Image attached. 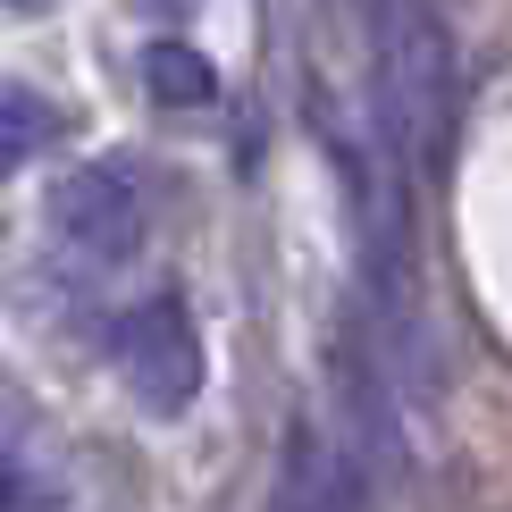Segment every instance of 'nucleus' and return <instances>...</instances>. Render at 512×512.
Listing matches in <instances>:
<instances>
[{"label": "nucleus", "instance_id": "7", "mask_svg": "<svg viewBox=\"0 0 512 512\" xmlns=\"http://www.w3.org/2000/svg\"><path fill=\"white\" fill-rule=\"evenodd\" d=\"M17 9H26V0H17Z\"/></svg>", "mask_w": 512, "mask_h": 512}, {"label": "nucleus", "instance_id": "5", "mask_svg": "<svg viewBox=\"0 0 512 512\" xmlns=\"http://www.w3.org/2000/svg\"><path fill=\"white\" fill-rule=\"evenodd\" d=\"M143 93L168 101V110H202V101H219V68H210L185 34H160L152 51H143Z\"/></svg>", "mask_w": 512, "mask_h": 512}, {"label": "nucleus", "instance_id": "2", "mask_svg": "<svg viewBox=\"0 0 512 512\" xmlns=\"http://www.w3.org/2000/svg\"><path fill=\"white\" fill-rule=\"evenodd\" d=\"M51 227L59 244L84 252V261H126V252L143 244V227H152V194H143V168L110 152V160H84L68 177L51 185Z\"/></svg>", "mask_w": 512, "mask_h": 512}, {"label": "nucleus", "instance_id": "6", "mask_svg": "<svg viewBox=\"0 0 512 512\" xmlns=\"http://www.w3.org/2000/svg\"><path fill=\"white\" fill-rule=\"evenodd\" d=\"M143 9H152V17H160V26H177V17H194V9H202V0H143Z\"/></svg>", "mask_w": 512, "mask_h": 512}, {"label": "nucleus", "instance_id": "4", "mask_svg": "<svg viewBox=\"0 0 512 512\" xmlns=\"http://www.w3.org/2000/svg\"><path fill=\"white\" fill-rule=\"evenodd\" d=\"M59 135H68V118H59L51 93H34V84H0V177L34 168Z\"/></svg>", "mask_w": 512, "mask_h": 512}, {"label": "nucleus", "instance_id": "3", "mask_svg": "<svg viewBox=\"0 0 512 512\" xmlns=\"http://www.w3.org/2000/svg\"><path fill=\"white\" fill-rule=\"evenodd\" d=\"M269 512H361V479H353V462L328 445V429H311V420L286 429Z\"/></svg>", "mask_w": 512, "mask_h": 512}, {"label": "nucleus", "instance_id": "1", "mask_svg": "<svg viewBox=\"0 0 512 512\" xmlns=\"http://www.w3.org/2000/svg\"><path fill=\"white\" fill-rule=\"evenodd\" d=\"M110 361H118L126 395H135L143 412H160V420L194 412V403H202V378H210V345H202L194 303H185L177 286H160V294H143L135 311H118Z\"/></svg>", "mask_w": 512, "mask_h": 512}]
</instances>
